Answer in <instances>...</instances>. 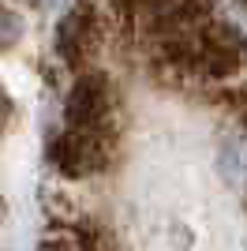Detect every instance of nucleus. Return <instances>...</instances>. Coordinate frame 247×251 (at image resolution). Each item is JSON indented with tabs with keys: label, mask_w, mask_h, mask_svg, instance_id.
<instances>
[{
	"label": "nucleus",
	"mask_w": 247,
	"mask_h": 251,
	"mask_svg": "<svg viewBox=\"0 0 247 251\" xmlns=\"http://www.w3.org/2000/svg\"><path fill=\"white\" fill-rule=\"evenodd\" d=\"M113 147H116V131H94V127L64 124L52 135L49 157L64 176L79 180V176H90V173H101L109 165V157H113Z\"/></svg>",
	"instance_id": "1"
},
{
	"label": "nucleus",
	"mask_w": 247,
	"mask_h": 251,
	"mask_svg": "<svg viewBox=\"0 0 247 251\" xmlns=\"http://www.w3.org/2000/svg\"><path fill=\"white\" fill-rule=\"evenodd\" d=\"M247 60V38L228 19H210L195 38V75L202 79H232Z\"/></svg>",
	"instance_id": "2"
},
{
	"label": "nucleus",
	"mask_w": 247,
	"mask_h": 251,
	"mask_svg": "<svg viewBox=\"0 0 247 251\" xmlns=\"http://www.w3.org/2000/svg\"><path fill=\"white\" fill-rule=\"evenodd\" d=\"M116 101L105 75H79L72 94L64 101V124L68 127H94V131H116L113 124Z\"/></svg>",
	"instance_id": "3"
},
{
	"label": "nucleus",
	"mask_w": 247,
	"mask_h": 251,
	"mask_svg": "<svg viewBox=\"0 0 247 251\" xmlns=\"http://www.w3.org/2000/svg\"><path fill=\"white\" fill-rule=\"evenodd\" d=\"M94 38H98V19H94V11L86 8V4H79V8H72L64 15L60 30H56V49H60V56L72 64V68H79V64L90 56Z\"/></svg>",
	"instance_id": "4"
},
{
	"label": "nucleus",
	"mask_w": 247,
	"mask_h": 251,
	"mask_svg": "<svg viewBox=\"0 0 247 251\" xmlns=\"http://www.w3.org/2000/svg\"><path fill=\"white\" fill-rule=\"evenodd\" d=\"M72 236H75V248H79V251H116L113 236H109L101 225H79Z\"/></svg>",
	"instance_id": "5"
},
{
	"label": "nucleus",
	"mask_w": 247,
	"mask_h": 251,
	"mask_svg": "<svg viewBox=\"0 0 247 251\" xmlns=\"http://www.w3.org/2000/svg\"><path fill=\"white\" fill-rule=\"evenodd\" d=\"M19 38H23V19H19L11 8H4V4H0V52L11 49Z\"/></svg>",
	"instance_id": "6"
}]
</instances>
